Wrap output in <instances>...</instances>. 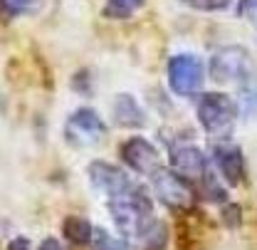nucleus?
<instances>
[{"instance_id":"obj_1","label":"nucleus","mask_w":257,"mask_h":250,"mask_svg":"<svg viewBox=\"0 0 257 250\" xmlns=\"http://www.w3.org/2000/svg\"><path fill=\"white\" fill-rule=\"evenodd\" d=\"M109 201V213L111 220L116 223V228L124 233V238L131 240L134 235H139L146 225H151L156 216H154V203L146 193V188H141L139 184L134 188H128L126 193H119Z\"/></svg>"},{"instance_id":"obj_2","label":"nucleus","mask_w":257,"mask_h":250,"mask_svg":"<svg viewBox=\"0 0 257 250\" xmlns=\"http://www.w3.org/2000/svg\"><path fill=\"white\" fill-rule=\"evenodd\" d=\"M240 114V104L225 92H203L198 94L195 102V117L203 126V131L215 141V139H227L235 129Z\"/></svg>"},{"instance_id":"obj_3","label":"nucleus","mask_w":257,"mask_h":250,"mask_svg":"<svg viewBox=\"0 0 257 250\" xmlns=\"http://www.w3.org/2000/svg\"><path fill=\"white\" fill-rule=\"evenodd\" d=\"M106 134H109L106 122L99 117V112L89 107L74 109L64 122V141L72 149H92L106 139Z\"/></svg>"},{"instance_id":"obj_4","label":"nucleus","mask_w":257,"mask_h":250,"mask_svg":"<svg viewBox=\"0 0 257 250\" xmlns=\"http://www.w3.org/2000/svg\"><path fill=\"white\" fill-rule=\"evenodd\" d=\"M255 60L242 45H227L220 47L210 57V77L218 85H240L245 77L255 74Z\"/></svg>"},{"instance_id":"obj_5","label":"nucleus","mask_w":257,"mask_h":250,"mask_svg":"<svg viewBox=\"0 0 257 250\" xmlns=\"http://www.w3.org/2000/svg\"><path fill=\"white\" fill-rule=\"evenodd\" d=\"M205 79V67L200 62V57H195L191 52H181L173 55L168 62V85L171 90L181 97L195 94L203 87Z\"/></svg>"},{"instance_id":"obj_6","label":"nucleus","mask_w":257,"mask_h":250,"mask_svg":"<svg viewBox=\"0 0 257 250\" xmlns=\"http://www.w3.org/2000/svg\"><path fill=\"white\" fill-rule=\"evenodd\" d=\"M171 171L178 174V176L186 179V181L200 184L203 176L210 171V163H208L205 154L198 149V144L178 139V141H173V146H171Z\"/></svg>"},{"instance_id":"obj_7","label":"nucleus","mask_w":257,"mask_h":250,"mask_svg":"<svg viewBox=\"0 0 257 250\" xmlns=\"http://www.w3.org/2000/svg\"><path fill=\"white\" fill-rule=\"evenodd\" d=\"M121 158L131 171H136L139 176H146V179L156 176L161 169H166L163 161H161L159 149L144 136H131L128 141H124Z\"/></svg>"},{"instance_id":"obj_8","label":"nucleus","mask_w":257,"mask_h":250,"mask_svg":"<svg viewBox=\"0 0 257 250\" xmlns=\"http://www.w3.org/2000/svg\"><path fill=\"white\" fill-rule=\"evenodd\" d=\"M151 186L154 193L159 196L161 203L171 206V208H181V211H188L195 201L191 186L186 179H181L178 174L168 171V169H161L156 176H151Z\"/></svg>"},{"instance_id":"obj_9","label":"nucleus","mask_w":257,"mask_h":250,"mask_svg":"<svg viewBox=\"0 0 257 250\" xmlns=\"http://www.w3.org/2000/svg\"><path fill=\"white\" fill-rule=\"evenodd\" d=\"M89 184L106 198H114L119 193H126L128 188L136 186V181L128 176L124 169L109 163V161H92L89 163Z\"/></svg>"},{"instance_id":"obj_10","label":"nucleus","mask_w":257,"mask_h":250,"mask_svg":"<svg viewBox=\"0 0 257 250\" xmlns=\"http://www.w3.org/2000/svg\"><path fill=\"white\" fill-rule=\"evenodd\" d=\"M213 163L227 186H240L245 181V156L242 149L227 139H215L213 144Z\"/></svg>"},{"instance_id":"obj_11","label":"nucleus","mask_w":257,"mask_h":250,"mask_svg":"<svg viewBox=\"0 0 257 250\" xmlns=\"http://www.w3.org/2000/svg\"><path fill=\"white\" fill-rule=\"evenodd\" d=\"M114 122L126 129H139L146 124V114L131 94H119L114 99Z\"/></svg>"},{"instance_id":"obj_12","label":"nucleus","mask_w":257,"mask_h":250,"mask_svg":"<svg viewBox=\"0 0 257 250\" xmlns=\"http://www.w3.org/2000/svg\"><path fill=\"white\" fill-rule=\"evenodd\" d=\"M131 250H163L168 243V228L161 218H156L151 225H146L139 235L126 240Z\"/></svg>"},{"instance_id":"obj_13","label":"nucleus","mask_w":257,"mask_h":250,"mask_svg":"<svg viewBox=\"0 0 257 250\" xmlns=\"http://www.w3.org/2000/svg\"><path fill=\"white\" fill-rule=\"evenodd\" d=\"M62 233H64V238H67L69 243H74V245H87V243H92L94 225H92L87 218L69 216V218H64Z\"/></svg>"},{"instance_id":"obj_14","label":"nucleus","mask_w":257,"mask_h":250,"mask_svg":"<svg viewBox=\"0 0 257 250\" xmlns=\"http://www.w3.org/2000/svg\"><path fill=\"white\" fill-rule=\"evenodd\" d=\"M237 104L245 114H255L257 112V72L245 77L237 85Z\"/></svg>"},{"instance_id":"obj_15","label":"nucleus","mask_w":257,"mask_h":250,"mask_svg":"<svg viewBox=\"0 0 257 250\" xmlns=\"http://www.w3.org/2000/svg\"><path fill=\"white\" fill-rule=\"evenodd\" d=\"M144 0H106L104 3V15L114 18V20H126L136 10H141Z\"/></svg>"},{"instance_id":"obj_16","label":"nucleus","mask_w":257,"mask_h":250,"mask_svg":"<svg viewBox=\"0 0 257 250\" xmlns=\"http://www.w3.org/2000/svg\"><path fill=\"white\" fill-rule=\"evenodd\" d=\"M92 250H131L126 240H119L114 238L106 228H94V235H92Z\"/></svg>"},{"instance_id":"obj_17","label":"nucleus","mask_w":257,"mask_h":250,"mask_svg":"<svg viewBox=\"0 0 257 250\" xmlns=\"http://www.w3.org/2000/svg\"><path fill=\"white\" fill-rule=\"evenodd\" d=\"M40 5V0H0V10L10 18H18V15H28L35 8Z\"/></svg>"},{"instance_id":"obj_18","label":"nucleus","mask_w":257,"mask_h":250,"mask_svg":"<svg viewBox=\"0 0 257 250\" xmlns=\"http://www.w3.org/2000/svg\"><path fill=\"white\" fill-rule=\"evenodd\" d=\"M188 3L195 10H210L213 13V10H225L232 0H188Z\"/></svg>"},{"instance_id":"obj_19","label":"nucleus","mask_w":257,"mask_h":250,"mask_svg":"<svg viewBox=\"0 0 257 250\" xmlns=\"http://www.w3.org/2000/svg\"><path fill=\"white\" fill-rule=\"evenodd\" d=\"M237 15L257 23V0H237Z\"/></svg>"},{"instance_id":"obj_20","label":"nucleus","mask_w":257,"mask_h":250,"mask_svg":"<svg viewBox=\"0 0 257 250\" xmlns=\"http://www.w3.org/2000/svg\"><path fill=\"white\" fill-rule=\"evenodd\" d=\"M37 250H64V245L57 238H45V240L37 245Z\"/></svg>"},{"instance_id":"obj_21","label":"nucleus","mask_w":257,"mask_h":250,"mask_svg":"<svg viewBox=\"0 0 257 250\" xmlns=\"http://www.w3.org/2000/svg\"><path fill=\"white\" fill-rule=\"evenodd\" d=\"M8 250H30V240L28 238H13Z\"/></svg>"}]
</instances>
